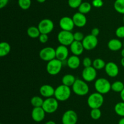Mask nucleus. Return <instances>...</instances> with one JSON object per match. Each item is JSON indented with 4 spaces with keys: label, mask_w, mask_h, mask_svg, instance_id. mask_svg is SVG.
<instances>
[{
    "label": "nucleus",
    "mask_w": 124,
    "mask_h": 124,
    "mask_svg": "<svg viewBox=\"0 0 124 124\" xmlns=\"http://www.w3.org/2000/svg\"><path fill=\"white\" fill-rule=\"evenodd\" d=\"M71 93L70 88L62 84L55 89L54 96L58 101L64 102L70 98Z\"/></svg>",
    "instance_id": "f257e3e1"
},
{
    "label": "nucleus",
    "mask_w": 124,
    "mask_h": 124,
    "mask_svg": "<svg viewBox=\"0 0 124 124\" xmlns=\"http://www.w3.org/2000/svg\"><path fill=\"white\" fill-rule=\"evenodd\" d=\"M72 89L75 94L79 96H85L89 92V86L87 81L81 79H76L72 86Z\"/></svg>",
    "instance_id": "f03ea898"
},
{
    "label": "nucleus",
    "mask_w": 124,
    "mask_h": 124,
    "mask_svg": "<svg viewBox=\"0 0 124 124\" xmlns=\"http://www.w3.org/2000/svg\"><path fill=\"white\" fill-rule=\"evenodd\" d=\"M104 102L102 94L99 92H94L88 96L87 98V104L91 109L100 108Z\"/></svg>",
    "instance_id": "7ed1b4c3"
},
{
    "label": "nucleus",
    "mask_w": 124,
    "mask_h": 124,
    "mask_svg": "<svg viewBox=\"0 0 124 124\" xmlns=\"http://www.w3.org/2000/svg\"><path fill=\"white\" fill-rule=\"evenodd\" d=\"M94 88L96 91L101 94H107L111 89V84L105 78H99L94 82Z\"/></svg>",
    "instance_id": "20e7f679"
},
{
    "label": "nucleus",
    "mask_w": 124,
    "mask_h": 124,
    "mask_svg": "<svg viewBox=\"0 0 124 124\" xmlns=\"http://www.w3.org/2000/svg\"><path fill=\"white\" fill-rule=\"evenodd\" d=\"M62 68V62L57 58L52 60L47 63L46 70L51 75H56L59 74Z\"/></svg>",
    "instance_id": "39448f33"
},
{
    "label": "nucleus",
    "mask_w": 124,
    "mask_h": 124,
    "mask_svg": "<svg viewBox=\"0 0 124 124\" xmlns=\"http://www.w3.org/2000/svg\"><path fill=\"white\" fill-rule=\"evenodd\" d=\"M58 106L59 103L58 100L55 97H52L46 98V99L44 100L42 107L46 113L52 114L56 111Z\"/></svg>",
    "instance_id": "423d86ee"
},
{
    "label": "nucleus",
    "mask_w": 124,
    "mask_h": 124,
    "mask_svg": "<svg viewBox=\"0 0 124 124\" xmlns=\"http://www.w3.org/2000/svg\"><path fill=\"white\" fill-rule=\"evenodd\" d=\"M58 40L60 44L65 46H70L71 44L75 41L73 34L70 31L62 30L58 33Z\"/></svg>",
    "instance_id": "0eeeda50"
},
{
    "label": "nucleus",
    "mask_w": 124,
    "mask_h": 124,
    "mask_svg": "<svg viewBox=\"0 0 124 124\" xmlns=\"http://www.w3.org/2000/svg\"><path fill=\"white\" fill-rule=\"evenodd\" d=\"M38 27L41 34H49L54 29V23L51 19L45 18L39 23Z\"/></svg>",
    "instance_id": "6e6552de"
},
{
    "label": "nucleus",
    "mask_w": 124,
    "mask_h": 124,
    "mask_svg": "<svg viewBox=\"0 0 124 124\" xmlns=\"http://www.w3.org/2000/svg\"><path fill=\"white\" fill-rule=\"evenodd\" d=\"M39 55L41 60L48 62L56 58V51L52 47H44L40 51Z\"/></svg>",
    "instance_id": "1a4fd4ad"
},
{
    "label": "nucleus",
    "mask_w": 124,
    "mask_h": 124,
    "mask_svg": "<svg viewBox=\"0 0 124 124\" xmlns=\"http://www.w3.org/2000/svg\"><path fill=\"white\" fill-rule=\"evenodd\" d=\"M78 120V117L77 113L72 109L66 111L62 117V124H76Z\"/></svg>",
    "instance_id": "9d476101"
},
{
    "label": "nucleus",
    "mask_w": 124,
    "mask_h": 124,
    "mask_svg": "<svg viewBox=\"0 0 124 124\" xmlns=\"http://www.w3.org/2000/svg\"><path fill=\"white\" fill-rule=\"evenodd\" d=\"M84 49L91 51L96 47L98 44V40L96 36L92 35V34L87 35L84 37L82 41Z\"/></svg>",
    "instance_id": "9b49d317"
},
{
    "label": "nucleus",
    "mask_w": 124,
    "mask_h": 124,
    "mask_svg": "<svg viewBox=\"0 0 124 124\" xmlns=\"http://www.w3.org/2000/svg\"><path fill=\"white\" fill-rule=\"evenodd\" d=\"M82 77L83 80L87 82L94 81L97 77L96 69L93 66L84 68L82 72Z\"/></svg>",
    "instance_id": "f8f14e48"
},
{
    "label": "nucleus",
    "mask_w": 124,
    "mask_h": 124,
    "mask_svg": "<svg viewBox=\"0 0 124 124\" xmlns=\"http://www.w3.org/2000/svg\"><path fill=\"white\" fill-rule=\"evenodd\" d=\"M59 26L62 30L71 32L74 29L75 25L72 18L69 17H64L59 20Z\"/></svg>",
    "instance_id": "ddd939ff"
},
{
    "label": "nucleus",
    "mask_w": 124,
    "mask_h": 124,
    "mask_svg": "<svg viewBox=\"0 0 124 124\" xmlns=\"http://www.w3.org/2000/svg\"><path fill=\"white\" fill-rule=\"evenodd\" d=\"M46 113L42 107H34L31 111V118L35 122H40L44 119Z\"/></svg>",
    "instance_id": "4468645a"
},
{
    "label": "nucleus",
    "mask_w": 124,
    "mask_h": 124,
    "mask_svg": "<svg viewBox=\"0 0 124 124\" xmlns=\"http://www.w3.org/2000/svg\"><path fill=\"white\" fill-rule=\"evenodd\" d=\"M55 51L56 58L62 61V62L65 60L68 59L69 51L67 46L60 44L56 47Z\"/></svg>",
    "instance_id": "2eb2a0df"
},
{
    "label": "nucleus",
    "mask_w": 124,
    "mask_h": 124,
    "mask_svg": "<svg viewBox=\"0 0 124 124\" xmlns=\"http://www.w3.org/2000/svg\"><path fill=\"white\" fill-rule=\"evenodd\" d=\"M105 71L106 74L111 77H115L117 76L119 72V69L117 64L113 62L106 63L105 67Z\"/></svg>",
    "instance_id": "dca6fc26"
},
{
    "label": "nucleus",
    "mask_w": 124,
    "mask_h": 124,
    "mask_svg": "<svg viewBox=\"0 0 124 124\" xmlns=\"http://www.w3.org/2000/svg\"><path fill=\"white\" fill-rule=\"evenodd\" d=\"M72 19L73 20L75 26L78 27H82L87 24V20L85 15L79 12H76L73 15Z\"/></svg>",
    "instance_id": "f3484780"
},
{
    "label": "nucleus",
    "mask_w": 124,
    "mask_h": 124,
    "mask_svg": "<svg viewBox=\"0 0 124 124\" xmlns=\"http://www.w3.org/2000/svg\"><path fill=\"white\" fill-rule=\"evenodd\" d=\"M55 89L50 85H43L40 87V94L44 97L49 98L54 96Z\"/></svg>",
    "instance_id": "a211bd4d"
},
{
    "label": "nucleus",
    "mask_w": 124,
    "mask_h": 124,
    "mask_svg": "<svg viewBox=\"0 0 124 124\" xmlns=\"http://www.w3.org/2000/svg\"><path fill=\"white\" fill-rule=\"evenodd\" d=\"M70 51L75 55L79 56L82 54L84 50L82 43L81 41H74L70 46Z\"/></svg>",
    "instance_id": "6ab92c4d"
},
{
    "label": "nucleus",
    "mask_w": 124,
    "mask_h": 124,
    "mask_svg": "<svg viewBox=\"0 0 124 124\" xmlns=\"http://www.w3.org/2000/svg\"><path fill=\"white\" fill-rule=\"evenodd\" d=\"M80 64H81V60L79 57L75 55H73L69 57L67 61V64L68 67L71 69H78L79 67Z\"/></svg>",
    "instance_id": "aec40b11"
},
{
    "label": "nucleus",
    "mask_w": 124,
    "mask_h": 124,
    "mask_svg": "<svg viewBox=\"0 0 124 124\" xmlns=\"http://www.w3.org/2000/svg\"><path fill=\"white\" fill-rule=\"evenodd\" d=\"M123 46V43L119 39L113 38L110 40L108 43V47L112 51H117L121 49Z\"/></svg>",
    "instance_id": "412c9836"
},
{
    "label": "nucleus",
    "mask_w": 124,
    "mask_h": 124,
    "mask_svg": "<svg viewBox=\"0 0 124 124\" xmlns=\"http://www.w3.org/2000/svg\"><path fill=\"white\" fill-rule=\"evenodd\" d=\"M76 80L75 77L72 74H66L63 76L62 79V83L63 85L70 87L73 85Z\"/></svg>",
    "instance_id": "4be33fe9"
},
{
    "label": "nucleus",
    "mask_w": 124,
    "mask_h": 124,
    "mask_svg": "<svg viewBox=\"0 0 124 124\" xmlns=\"http://www.w3.org/2000/svg\"><path fill=\"white\" fill-rule=\"evenodd\" d=\"M11 50V46L7 42H1L0 44V57H3L8 55Z\"/></svg>",
    "instance_id": "5701e85b"
},
{
    "label": "nucleus",
    "mask_w": 124,
    "mask_h": 124,
    "mask_svg": "<svg viewBox=\"0 0 124 124\" xmlns=\"http://www.w3.org/2000/svg\"><path fill=\"white\" fill-rule=\"evenodd\" d=\"M27 34L28 36H30L31 38H39V35H41L39 30L38 27L30 26L27 30Z\"/></svg>",
    "instance_id": "b1692460"
},
{
    "label": "nucleus",
    "mask_w": 124,
    "mask_h": 124,
    "mask_svg": "<svg viewBox=\"0 0 124 124\" xmlns=\"http://www.w3.org/2000/svg\"><path fill=\"white\" fill-rule=\"evenodd\" d=\"M92 9V4L88 2H82L78 8L79 12L85 15L89 13Z\"/></svg>",
    "instance_id": "393cba45"
},
{
    "label": "nucleus",
    "mask_w": 124,
    "mask_h": 124,
    "mask_svg": "<svg viewBox=\"0 0 124 124\" xmlns=\"http://www.w3.org/2000/svg\"><path fill=\"white\" fill-rule=\"evenodd\" d=\"M124 89V84L122 81L117 80L111 84V89L115 92L121 93Z\"/></svg>",
    "instance_id": "a878e982"
},
{
    "label": "nucleus",
    "mask_w": 124,
    "mask_h": 124,
    "mask_svg": "<svg viewBox=\"0 0 124 124\" xmlns=\"http://www.w3.org/2000/svg\"><path fill=\"white\" fill-rule=\"evenodd\" d=\"M106 63L105 61L102 58H96L93 61V66L95 68L96 70H100V69L105 68Z\"/></svg>",
    "instance_id": "bb28decb"
},
{
    "label": "nucleus",
    "mask_w": 124,
    "mask_h": 124,
    "mask_svg": "<svg viewBox=\"0 0 124 124\" xmlns=\"http://www.w3.org/2000/svg\"><path fill=\"white\" fill-rule=\"evenodd\" d=\"M114 8L119 13L124 15V0H116L114 3Z\"/></svg>",
    "instance_id": "cd10ccee"
},
{
    "label": "nucleus",
    "mask_w": 124,
    "mask_h": 124,
    "mask_svg": "<svg viewBox=\"0 0 124 124\" xmlns=\"http://www.w3.org/2000/svg\"><path fill=\"white\" fill-rule=\"evenodd\" d=\"M44 100L39 96H33L31 98L30 103L31 105L34 107H42L44 103Z\"/></svg>",
    "instance_id": "c85d7f7f"
},
{
    "label": "nucleus",
    "mask_w": 124,
    "mask_h": 124,
    "mask_svg": "<svg viewBox=\"0 0 124 124\" xmlns=\"http://www.w3.org/2000/svg\"><path fill=\"white\" fill-rule=\"evenodd\" d=\"M115 111L119 116L124 117V102H121L115 106Z\"/></svg>",
    "instance_id": "c756f323"
},
{
    "label": "nucleus",
    "mask_w": 124,
    "mask_h": 124,
    "mask_svg": "<svg viewBox=\"0 0 124 124\" xmlns=\"http://www.w3.org/2000/svg\"><path fill=\"white\" fill-rule=\"evenodd\" d=\"M18 6L23 10H27L31 4V0H18Z\"/></svg>",
    "instance_id": "7c9ffc66"
},
{
    "label": "nucleus",
    "mask_w": 124,
    "mask_h": 124,
    "mask_svg": "<svg viewBox=\"0 0 124 124\" xmlns=\"http://www.w3.org/2000/svg\"><path fill=\"white\" fill-rule=\"evenodd\" d=\"M102 115V112L99 108L92 109L90 111V117L94 120H98Z\"/></svg>",
    "instance_id": "2f4dec72"
},
{
    "label": "nucleus",
    "mask_w": 124,
    "mask_h": 124,
    "mask_svg": "<svg viewBox=\"0 0 124 124\" xmlns=\"http://www.w3.org/2000/svg\"><path fill=\"white\" fill-rule=\"evenodd\" d=\"M82 2V0H68V4L72 9L79 8Z\"/></svg>",
    "instance_id": "473e14b6"
},
{
    "label": "nucleus",
    "mask_w": 124,
    "mask_h": 124,
    "mask_svg": "<svg viewBox=\"0 0 124 124\" xmlns=\"http://www.w3.org/2000/svg\"><path fill=\"white\" fill-rule=\"evenodd\" d=\"M116 35L119 38H124V26H121L116 30Z\"/></svg>",
    "instance_id": "72a5a7b5"
},
{
    "label": "nucleus",
    "mask_w": 124,
    "mask_h": 124,
    "mask_svg": "<svg viewBox=\"0 0 124 124\" xmlns=\"http://www.w3.org/2000/svg\"><path fill=\"white\" fill-rule=\"evenodd\" d=\"M73 36L75 41H81V42H82V40H84L85 37L84 34L81 32H75L73 34Z\"/></svg>",
    "instance_id": "f704fd0d"
},
{
    "label": "nucleus",
    "mask_w": 124,
    "mask_h": 124,
    "mask_svg": "<svg viewBox=\"0 0 124 124\" xmlns=\"http://www.w3.org/2000/svg\"><path fill=\"white\" fill-rule=\"evenodd\" d=\"M82 64L84 68H87V67L92 66L93 65V62L92 61L90 58L89 57H85L82 61Z\"/></svg>",
    "instance_id": "c9c22d12"
},
{
    "label": "nucleus",
    "mask_w": 124,
    "mask_h": 124,
    "mask_svg": "<svg viewBox=\"0 0 124 124\" xmlns=\"http://www.w3.org/2000/svg\"><path fill=\"white\" fill-rule=\"evenodd\" d=\"M103 5H104L103 0H93L92 1V6L94 7L99 8L103 6Z\"/></svg>",
    "instance_id": "e433bc0d"
},
{
    "label": "nucleus",
    "mask_w": 124,
    "mask_h": 124,
    "mask_svg": "<svg viewBox=\"0 0 124 124\" xmlns=\"http://www.w3.org/2000/svg\"><path fill=\"white\" fill-rule=\"evenodd\" d=\"M39 40L41 43H46L48 40V34H41V35L39 36Z\"/></svg>",
    "instance_id": "4c0bfd02"
},
{
    "label": "nucleus",
    "mask_w": 124,
    "mask_h": 124,
    "mask_svg": "<svg viewBox=\"0 0 124 124\" xmlns=\"http://www.w3.org/2000/svg\"><path fill=\"white\" fill-rule=\"evenodd\" d=\"M99 33H100V30H99V29L97 27L93 28L92 30V31H91V34H92V35H93V36H96V37L99 35Z\"/></svg>",
    "instance_id": "58836bf2"
},
{
    "label": "nucleus",
    "mask_w": 124,
    "mask_h": 124,
    "mask_svg": "<svg viewBox=\"0 0 124 124\" xmlns=\"http://www.w3.org/2000/svg\"><path fill=\"white\" fill-rule=\"evenodd\" d=\"M8 2V0H0V9L6 7Z\"/></svg>",
    "instance_id": "ea45409f"
},
{
    "label": "nucleus",
    "mask_w": 124,
    "mask_h": 124,
    "mask_svg": "<svg viewBox=\"0 0 124 124\" xmlns=\"http://www.w3.org/2000/svg\"><path fill=\"white\" fill-rule=\"evenodd\" d=\"M120 96H121V99H122V102H124V89L122 90V92L120 93Z\"/></svg>",
    "instance_id": "a19ab883"
},
{
    "label": "nucleus",
    "mask_w": 124,
    "mask_h": 124,
    "mask_svg": "<svg viewBox=\"0 0 124 124\" xmlns=\"http://www.w3.org/2000/svg\"><path fill=\"white\" fill-rule=\"evenodd\" d=\"M118 124H124V117L121 118L119 121Z\"/></svg>",
    "instance_id": "79ce46f5"
},
{
    "label": "nucleus",
    "mask_w": 124,
    "mask_h": 124,
    "mask_svg": "<svg viewBox=\"0 0 124 124\" xmlns=\"http://www.w3.org/2000/svg\"><path fill=\"white\" fill-rule=\"evenodd\" d=\"M45 124H56V123L53 120H49V121L47 122Z\"/></svg>",
    "instance_id": "37998d69"
},
{
    "label": "nucleus",
    "mask_w": 124,
    "mask_h": 124,
    "mask_svg": "<svg viewBox=\"0 0 124 124\" xmlns=\"http://www.w3.org/2000/svg\"><path fill=\"white\" fill-rule=\"evenodd\" d=\"M121 65H122V66H123L124 68V57H122V59H121Z\"/></svg>",
    "instance_id": "c03bdc74"
},
{
    "label": "nucleus",
    "mask_w": 124,
    "mask_h": 124,
    "mask_svg": "<svg viewBox=\"0 0 124 124\" xmlns=\"http://www.w3.org/2000/svg\"><path fill=\"white\" fill-rule=\"evenodd\" d=\"M121 56H122V57H124V47L122 49V50H121Z\"/></svg>",
    "instance_id": "a18cd8bd"
},
{
    "label": "nucleus",
    "mask_w": 124,
    "mask_h": 124,
    "mask_svg": "<svg viewBox=\"0 0 124 124\" xmlns=\"http://www.w3.org/2000/svg\"><path fill=\"white\" fill-rule=\"evenodd\" d=\"M36 1L38 2H39V3H43V2H44L46 0H36Z\"/></svg>",
    "instance_id": "49530a36"
},
{
    "label": "nucleus",
    "mask_w": 124,
    "mask_h": 124,
    "mask_svg": "<svg viewBox=\"0 0 124 124\" xmlns=\"http://www.w3.org/2000/svg\"><path fill=\"white\" fill-rule=\"evenodd\" d=\"M123 21H124V18H123Z\"/></svg>",
    "instance_id": "de8ad7c7"
},
{
    "label": "nucleus",
    "mask_w": 124,
    "mask_h": 124,
    "mask_svg": "<svg viewBox=\"0 0 124 124\" xmlns=\"http://www.w3.org/2000/svg\"><path fill=\"white\" fill-rule=\"evenodd\" d=\"M123 46H124V42H123Z\"/></svg>",
    "instance_id": "09e8293b"
},
{
    "label": "nucleus",
    "mask_w": 124,
    "mask_h": 124,
    "mask_svg": "<svg viewBox=\"0 0 124 124\" xmlns=\"http://www.w3.org/2000/svg\"></svg>",
    "instance_id": "8fccbe9b"
}]
</instances>
